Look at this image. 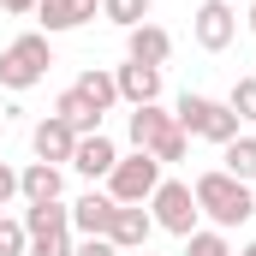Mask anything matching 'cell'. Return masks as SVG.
Instances as JSON below:
<instances>
[{"label": "cell", "instance_id": "6da1fadb", "mask_svg": "<svg viewBox=\"0 0 256 256\" xmlns=\"http://www.w3.org/2000/svg\"><path fill=\"white\" fill-rule=\"evenodd\" d=\"M196 208L214 220V232H232V226H244L256 214V191L244 179H232L226 167H208V173H196Z\"/></svg>", "mask_w": 256, "mask_h": 256}, {"label": "cell", "instance_id": "7a4b0ae2", "mask_svg": "<svg viewBox=\"0 0 256 256\" xmlns=\"http://www.w3.org/2000/svg\"><path fill=\"white\" fill-rule=\"evenodd\" d=\"M131 149H143V155H155L161 167H173V161H185V149H191V137L179 131V120L161 108V102H149V108H131Z\"/></svg>", "mask_w": 256, "mask_h": 256}, {"label": "cell", "instance_id": "3957f363", "mask_svg": "<svg viewBox=\"0 0 256 256\" xmlns=\"http://www.w3.org/2000/svg\"><path fill=\"white\" fill-rule=\"evenodd\" d=\"M48 66H54V42H48L42 30L6 42V48H0V90L24 96V90H36V84L48 78Z\"/></svg>", "mask_w": 256, "mask_h": 256}, {"label": "cell", "instance_id": "277c9868", "mask_svg": "<svg viewBox=\"0 0 256 256\" xmlns=\"http://www.w3.org/2000/svg\"><path fill=\"white\" fill-rule=\"evenodd\" d=\"M173 120H179L185 137H202V143H214V149H226V143L238 137V114H232L226 102H214V96H179Z\"/></svg>", "mask_w": 256, "mask_h": 256}, {"label": "cell", "instance_id": "5b68a950", "mask_svg": "<svg viewBox=\"0 0 256 256\" xmlns=\"http://www.w3.org/2000/svg\"><path fill=\"white\" fill-rule=\"evenodd\" d=\"M196 191L185 185V179H161L155 185V196H149V220L161 226V232H173V238H191L196 232Z\"/></svg>", "mask_w": 256, "mask_h": 256}, {"label": "cell", "instance_id": "8992f818", "mask_svg": "<svg viewBox=\"0 0 256 256\" xmlns=\"http://www.w3.org/2000/svg\"><path fill=\"white\" fill-rule=\"evenodd\" d=\"M161 185V161L155 155H143V149H131L114 161V173H108V196L114 202H149Z\"/></svg>", "mask_w": 256, "mask_h": 256}, {"label": "cell", "instance_id": "52a82bcc", "mask_svg": "<svg viewBox=\"0 0 256 256\" xmlns=\"http://www.w3.org/2000/svg\"><path fill=\"white\" fill-rule=\"evenodd\" d=\"M191 36H196V48H202V54H226V48H232V36H238V12H232L226 0H202V6H196V18H191Z\"/></svg>", "mask_w": 256, "mask_h": 256}, {"label": "cell", "instance_id": "ba28073f", "mask_svg": "<svg viewBox=\"0 0 256 256\" xmlns=\"http://www.w3.org/2000/svg\"><path fill=\"white\" fill-rule=\"evenodd\" d=\"M149 232H155L149 208H143V202H120V208H114V226H108V244L120 256H137V250H149Z\"/></svg>", "mask_w": 256, "mask_h": 256}, {"label": "cell", "instance_id": "9c48e42d", "mask_svg": "<svg viewBox=\"0 0 256 256\" xmlns=\"http://www.w3.org/2000/svg\"><path fill=\"white\" fill-rule=\"evenodd\" d=\"M96 12H102V0H36V24H42V36L84 30Z\"/></svg>", "mask_w": 256, "mask_h": 256}, {"label": "cell", "instance_id": "30bf717a", "mask_svg": "<svg viewBox=\"0 0 256 256\" xmlns=\"http://www.w3.org/2000/svg\"><path fill=\"white\" fill-rule=\"evenodd\" d=\"M114 196L108 191H84L78 202H72V232L78 238H108V226H114Z\"/></svg>", "mask_w": 256, "mask_h": 256}, {"label": "cell", "instance_id": "8fae6325", "mask_svg": "<svg viewBox=\"0 0 256 256\" xmlns=\"http://www.w3.org/2000/svg\"><path fill=\"white\" fill-rule=\"evenodd\" d=\"M114 90H120V102H131V108L161 102V66H137V60H126L120 72H114Z\"/></svg>", "mask_w": 256, "mask_h": 256}, {"label": "cell", "instance_id": "7c38bea8", "mask_svg": "<svg viewBox=\"0 0 256 256\" xmlns=\"http://www.w3.org/2000/svg\"><path fill=\"white\" fill-rule=\"evenodd\" d=\"M30 149H36V161H54V167H72V149H78V131L66 126V120H42V126L30 131Z\"/></svg>", "mask_w": 256, "mask_h": 256}, {"label": "cell", "instance_id": "4fadbf2b", "mask_svg": "<svg viewBox=\"0 0 256 256\" xmlns=\"http://www.w3.org/2000/svg\"><path fill=\"white\" fill-rule=\"evenodd\" d=\"M114 161H120V149H114L108 131H90V137H78V149H72V167H78L84 179H108Z\"/></svg>", "mask_w": 256, "mask_h": 256}, {"label": "cell", "instance_id": "5bb4252c", "mask_svg": "<svg viewBox=\"0 0 256 256\" xmlns=\"http://www.w3.org/2000/svg\"><path fill=\"white\" fill-rule=\"evenodd\" d=\"M126 60H137V66H167V60H173V36H167L161 24H137V30H126Z\"/></svg>", "mask_w": 256, "mask_h": 256}, {"label": "cell", "instance_id": "9a60e30c", "mask_svg": "<svg viewBox=\"0 0 256 256\" xmlns=\"http://www.w3.org/2000/svg\"><path fill=\"white\" fill-rule=\"evenodd\" d=\"M60 191H66V179H60L54 161H30V167L18 173V196H24V202H60Z\"/></svg>", "mask_w": 256, "mask_h": 256}, {"label": "cell", "instance_id": "2e32d148", "mask_svg": "<svg viewBox=\"0 0 256 256\" xmlns=\"http://www.w3.org/2000/svg\"><path fill=\"white\" fill-rule=\"evenodd\" d=\"M24 232H30V238L72 232V202H30V208H24Z\"/></svg>", "mask_w": 256, "mask_h": 256}, {"label": "cell", "instance_id": "e0dca14e", "mask_svg": "<svg viewBox=\"0 0 256 256\" xmlns=\"http://www.w3.org/2000/svg\"><path fill=\"white\" fill-rule=\"evenodd\" d=\"M54 120H66V126L78 131V137L102 131V114H96V108H90V102H84L78 90H60V96H54Z\"/></svg>", "mask_w": 256, "mask_h": 256}, {"label": "cell", "instance_id": "ac0fdd59", "mask_svg": "<svg viewBox=\"0 0 256 256\" xmlns=\"http://www.w3.org/2000/svg\"><path fill=\"white\" fill-rule=\"evenodd\" d=\"M72 90H78V96H84V102H90L96 114H108V108L120 102V90H114V72H102V66H90V72H84V78H78Z\"/></svg>", "mask_w": 256, "mask_h": 256}, {"label": "cell", "instance_id": "d6986e66", "mask_svg": "<svg viewBox=\"0 0 256 256\" xmlns=\"http://www.w3.org/2000/svg\"><path fill=\"white\" fill-rule=\"evenodd\" d=\"M220 161H226V173H232V179L256 185V137H244V131H238V137L220 149Z\"/></svg>", "mask_w": 256, "mask_h": 256}, {"label": "cell", "instance_id": "ffe728a7", "mask_svg": "<svg viewBox=\"0 0 256 256\" xmlns=\"http://www.w3.org/2000/svg\"><path fill=\"white\" fill-rule=\"evenodd\" d=\"M149 6L155 0H102V18L120 30H137V24H149Z\"/></svg>", "mask_w": 256, "mask_h": 256}, {"label": "cell", "instance_id": "44dd1931", "mask_svg": "<svg viewBox=\"0 0 256 256\" xmlns=\"http://www.w3.org/2000/svg\"><path fill=\"white\" fill-rule=\"evenodd\" d=\"M185 256H232V244H226V232H214V226L202 232L196 226L191 238H185Z\"/></svg>", "mask_w": 256, "mask_h": 256}, {"label": "cell", "instance_id": "7402d4cb", "mask_svg": "<svg viewBox=\"0 0 256 256\" xmlns=\"http://www.w3.org/2000/svg\"><path fill=\"white\" fill-rule=\"evenodd\" d=\"M226 108L238 114V126H244V120H256V72L232 84V96H226Z\"/></svg>", "mask_w": 256, "mask_h": 256}, {"label": "cell", "instance_id": "603a6c76", "mask_svg": "<svg viewBox=\"0 0 256 256\" xmlns=\"http://www.w3.org/2000/svg\"><path fill=\"white\" fill-rule=\"evenodd\" d=\"M24 250H30V232H24V220L0 214V256H24Z\"/></svg>", "mask_w": 256, "mask_h": 256}, {"label": "cell", "instance_id": "cb8c5ba5", "mask_svg": "<svg viewBox=\"0 0 256 256\" xmlns=\"http://www.w3.org/2000/svg\"><path fill=\"white\" fill-rule=\"evenodd\" d=\"M78 244H72V232H48V238H30V250L24 256H72Z\"/></svg>", "mask_w": 256, "mask_h": 256}, {"label": "cell", "instance_id": "d4e9b609", "mask_svg": "<svg viewBox=\"0 0 256 256\" xmlns=\"http://www.w3.org/2000/svg\"><path fill=\"white\" fill-rule=\"evenodd\" d=\"M12 196H18V173H12V167H6V161H0V208H6V202H12Z\"/></svg>", "mask_w": 256, "mask_h": 256}, {"label": "cell", "instance_id": "484cf974", "mask_svg": "<svg viewBox=\"0 0 256 256\" xmlns=\"http://www.w3.org/2000/svg\"><path fill=\"white\" fill-rule=\"evenodd\" d=\"M72 256H120V250H114L108 238H84V244H78V250H72Z\"/></svg>", "mask_w": 256, "mask_h": 256}, {"label": "cell", "instance_id": "4316f807", "mask_svg": "<svg viewBox=\"0 0 256 256\" xmlns=\"http://www.w3.org/2000/svg\"><path fill=\"white\" fill-rule=\"evenodd\" d=\"M0 6H6L12 18H24V12H36V0H0Z\"/></svg>", "mask_w": 256, "mask_h": 256}, {"label": "cell", "instance_id": "83f0119b", "mask_svg": "<svg viewBox=\"0 0 256 256\" xmlns=\"http://www.w3.org/2000/svg\"><path fill=\"white\" fill-rule=\"evenodd\" d=\"M232 256H256V238H250V244H244V250H232Z\"/></svg>", "mask_w": 256, "mask_h": 256}, {"label": "cell", "instance_id": "f1b7e54d", "mask_svg": "<svg viewBox=\"0 0 256 256\" xmlns=\"http://www.w3.org/2000/svg\"><path fill=\"white\" fill-rule=\"evenodd\" d=\"M244 24H250V36H256V6H250V18H244Z\"/></svg>", "mask_w": 256, "mask_h": 256}, {"label": "cell", "instance_id": "f546056e", "mask_svg": "<svg viewBox=\"0 0 256 256\" xmlns=\"http://www.w3.org/2000/svg\"><path fill=\"white\" fill-rule=\"evenodd\" d=\"M137 256H149V250H137Z\"/></svg>", "mask_w": 256, "mask_h": 256}, {"label": "cell", "instance_id": "4dcf8cb0", "mask_svg": "<svg viewBox=\"0 0 256 256\" xmlns=\"http://www.w3.org/2000/svg\"><path fill=\"white\" fill-rule=\"evenodd\" d=\"M250 191H256V185H250Z\"/></svg>", "mask_w": 256, "mask_h": 256}]
</instances>
